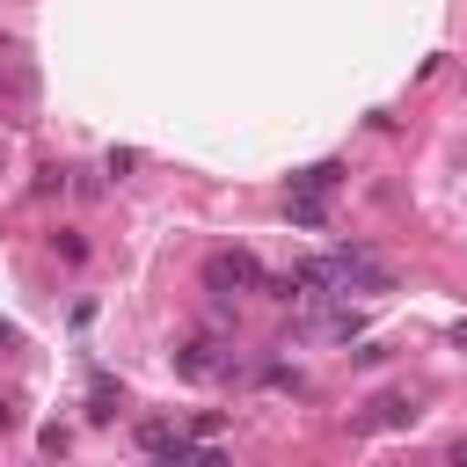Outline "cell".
I'll return each instance as SVG.
<instances>
[{
    "mask_svg": "<svg viewBox=\"0 0 467 467\" xmlns=\"http://www.w3.org/2000/svg\"><path fill=\"white\" fill-rule=\"evenodd\" d=\"M263 285H270V270H263L248 248H212V255H204V292L234 299V292H263Z\"/></svg>",
    "mask_w": 467,
    "mask_h": 467,
    "instance_id": "6da1fadb",
    "label": "cell"
},
{
    "mask_svg": "<svg viewBox=\"0 0 467 467\" xmlns=\"http://www.w3.org/2000/svg\"><path fill=\"white\" fill-rule=\"evenodd\" d=\"M328 263V285L336 292H394V270L372 255V248H336V255H321Z\"/></svg>",
    "mask_w": 467,
    "mask_h": 467,
    "instance_id": "7a4b0ae2",
    "label": "cell"
},
{
    "mask_svg": "<svg viewBox=\"0 0 467 467\" xmlns=\"http://www.w3.org/2000/svg\"><path fill=\"white\" fill-rule=\"evenodd\" d=\"M175 372H182V379H219V372H226V358H219V343H212V336H197V343H182V350H175Z\"/></svg>",
    "mask_w": 467,
    "mask_h": 467,
    "instance_id": "3957f363",
    "label": "cell"
},
{
    "mask_svg": "<svg viewBox=\"0 0 467 467\" xmlns=\"http://www.w3.org/2000/svg\"><path fill=\"white\" fill-rule=\"evenodd\" d=\"M139 452H153V460H190L197 438H182L175 423H139Z\"/></svg>",
    "mask_w": 467,
    "mask_h": 467,
    "instance_id": "277c9868",
    "label": "cell"
},
{
    "mask_svg": "<svg viewBox=\"0 0 467 467\" xmlns=\"http://www.w3.org/2000/svg\"><path fill=\"white\" fill-rule=\"evenodd\" d=\"M336 182H343V161H314V168L292 175V197H328Z\"/></svg>",
    "mask_w": 467,
    "mask_h": 467,
    "instance_id": "5b68a950",
    "label": "cell"
},
{
    "mask_svg": "<svg viewBox=\"0 0 467 467\" xmlns=\"http://www.w3.org/2000/svg\"><path fill=\"white\" fill-rule=\"evenodd\" d=\"M401 423H416V401L409 394H387V401H372V416L358 431H401Z\"/></svg>",
    "mask_w": 467,
    "mask_h": 467,
    "instance_id": "8992f818",
    "label": "cell"
},
{
    "mask_svg": "<svg viewBox=\"0 0 467 467\" xmlns=\"http://www.w3.org/2000/svg\"><path fill=\"white\" fill-rule=\"evenodd\" d=\"M117 401H124V387H117V379H95V394H88V423H109Z\"/></svg>",
    "mask_w": 467,
    "mask_h": 467,
    "instance_id": "52a82bcc",
    "label": "cell"
},
{
    "mask_svg": "<svg viewBox=\"0 0 467 467\" xmlns=\"http://www.w3.org/2000/svg\"><path fill=\"white\" fill-rule=\"evenodd\" d=\"M263 387L270 394H306V372L299 365H263Z\"/></svg>",
    "mask_w": 467,
    "mask_h": 467,
    "instance_id": "ba28073f",
    "label": "cell"
},
{
    "mask_svg": "<svg viewBox=\"0 0 467 467\" xmlns=\"http://www.w3.org/2000/svg\"><path fill=\"white\" fill-rule=\"evenodd\" d=\"M328 219V197H292V226H321Z\"/></svg>",
    "mask_w": 467,
    "mask_h": 467,
    "instance_id": "9c48e42d",
    "label": "cell"
},
{
    "mask_svg": "<svg viewBox=\"0 0 467 467\" xmlns=\"http://www.w3.org/2000/svg\"><path fill=\"white\" fill-rule=\"evenodd\" d=\"M51 248H58L66 263H88V241H80V234H51Z\"/></svg>",
    "mask_w": 467,
    "mask_h": 467,
    "instance_id": "30bf717a",
    "label": "cell"
},
{
    "mask_svg": "<svg viewBox=\"0 0 467 467\" xmlns=\"http://www.w3.org/2000/svg\"><path fill=\"white\" fill-rule=\"evenodd\" d=\"M36 445H44V452H66V445H73V431H66V423H44V431H36Z\"/></svg>",
    "mask_w": 467,
    "mask_h": 467,
    "instance_id": "8fae6325",
    "label": "cell"
},
{
    "mask_svg": "<svg viewBox=\"0 0 467 467\" xmlns=\"http://www.w3.org/2000/svg\"><path fill=\"white\" fill-rule=\"evenodd\" d=\"M15 423H22V409H15V401H0V431H15Z\"/></svg>",
    "mask_w": 467,
    "mask_h": 467,
    "instance_id": "7c38bea8",
    "label": "cell"
},
{
    "mask_svg": "<svg viewBox=\"0 0 467 467\" xmlns=\"http://www.w3.org/2000/svg\"><path fill=\"white\" fill-rule=\"evenodd\" d=\"M7 343H15V328H7V321H0V350H7Z\"/></svg>",
    "mask_w": 467,
    "mask_h": 467,
    "instance_id": "4fadbf2b",
    "label": "cell"
}]
</instances>
